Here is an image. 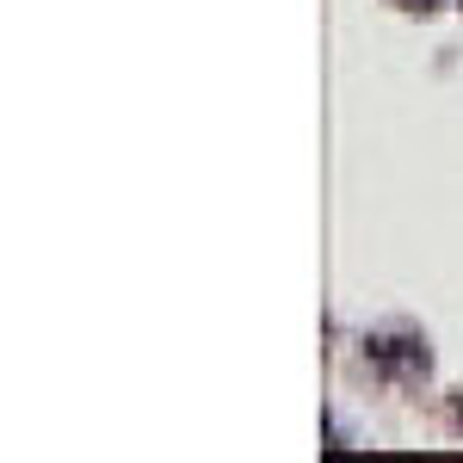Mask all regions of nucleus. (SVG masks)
<instances>
[{
	"instance_id": "f257e3e1",
	"label": "nucleus",
	"mask_w": 463,
	"mask_h": 463,
	"mask_svg": "<svg viewBox=\"0 0 463 463\" xmlns=\"http://www.w3.org/2000/svg\"><path fill=\"white\" fill-rule=\"evenodd\" d=\"M377 364H408V371H427V340H371Z\"/></svg>"
},
{
	"instance_id": "f03ea898",
	"label": "nucleus",
	"mask_w": 463,
	"mask_h": 463,
	"mask_svg": "<svg viewBox=\"0 0 463 463\" xmlns=\"http://www.w3.org/2000/svg\"><path fill=\"white\" fill-rule=\"evenodd\" d=\"M395 6H408V13H439V6H463V0H395Z\"/></svg>"
},
{
	"instance_id": "7ed1b4c3",
	"label": "nucleus",
	"mask_w": 463,
	"mask_h": 463,
	"mask_svg": "<svg viewBox=\"0 0 463 463\" xmlns=\"http://www.w3.org/2000/svg\"><path fill=\"white\" fill-rule=\"evenodd\" d=\"M458 427H463V395H458Z\"/></svg>"
}]
</instances>
